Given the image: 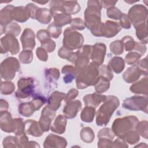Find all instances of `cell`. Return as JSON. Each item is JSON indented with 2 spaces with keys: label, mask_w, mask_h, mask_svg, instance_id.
Segmentation results:
<instances>
[{
  "label": "cell",
  "mask_w": 148,
  "mask_h": 148,
  "mask_svg": "<svg viewBox=\"0 0 148 148\" xmlns=\"http://www.w3.org/2000/svg\"><path fill=\"white\" fill-rule=\"evenodd\" d=\"M97 66L95 63L92 62L86 68L77 70L76 85L78 88H85L87 86L95 84L99 74Z\"/></svg>",
  "instance_id": "obj_1"
},
{
  "label": "cell",
  "mask_w": 148,
  "mask_h": 148,
  "mask_svg": "<svg viewBox=\"0 0 148 148\" xmlns=\"http://www.w3.org/2000/svg\"><path fill=\"white\" fill-rule=\"evenodd\" d=\"M119 104V100L116 97L107 96V99L103 102V105L97 112L96 123L97 125L100 126L108 124L113 113L118 108Z\"/></svg>",
  "instance_id": "obj_2"
},
{
  "label": "cell",
  "mask_w": 148,
  "mask_h": 148,
  "mask_svg": "<svg viewBox=\"0 0 148 148\" xmlns=\"http://www.w3.org/2000/svg\"><path fill=\"white\" fill-rule=\"evenodd\" d=\"M101 6L99 1H89L84 13L85 25L90 30L96 28L101 23Z\"/></svg>",
  "instance_id": "obj_3"
},
{
  "label": "cell",
  "mask_w": 148,
  "mask_h": 148,
  "mask_svg": "<svg viewBox=\"0 0 148 148\" xmlns=\"http://www.w3.org/2000/svg\"><path fill=\"white\" fill-rule=\"evenodd\" d=\"M138 123V120L133 116L117 119L113 123L112 130L114 134L123 138L127 133L136 127Z\"/></svg>",
  "instance_id": "obj_4"
},
{
  "label": "cell",
  "mask_w": 148,
  "mask_h": 148,
  "mask_svg": "<svg viewBox=\"0 0 148 148\" xmlns=\"http://www.w3.org/2000/svg\"><path fill=\"white\" fill-rule=\"evenodd\" d=\"M64 47L68 50H72L80 48L84 39L82 34L75 31L72 27H68L64 33Z\"/></svg>",
  "instance_id": "obj_5"
},
{
  "label": "cell",
  "mask_w": 148,
  "mask_h": 148,
  "mask_svg": "<svg viewBox=\"0 0 148 148\" xmlns=\"http://www.w3.org/2000/svg\"><path fill=\"white\" fill-rule=\"evenodd\" d=\"M20 69V64L16 58L9 57L1 63V75L6 80H12L16 72Z\"/></svg>",
  "instance_id": "obj_6"
},
{
  "label": "cell",
  "mask_w": 148,
  "mask_h": 148,
  "mask_svg": "<svg viewBox=\"0 0 148 148\" xmlns=\"http://www.w3.org/2000/svg\"><path fill=\"white\" fill-rule=\"evenodd\" d=\"M128 18L136 28L138 25L146 23L147 19V9L142 5H135L128 12Z\"/></svg>",
  "instance_id": "obj_7"
},
{
  "label": "cell",
  "mask_w": 148,
  "mask_h": 148,
  "mask_svg": "<svg viewBox=\"0 0 148 148\" xmlns=\"http://www.w3.org/2000/svg\"><path fill=\"white\" fill-rule=\"evenodd\" d=\"M17 86L18 90L16 95L21 99L29 97L32 94L35 87L32 78H21L17 82Z\"/></svg>",
  "instance_id": "obj_8"
},
{
  "label": "cell",
  "mask_w": 148,
  "mask_h": 148,
  "mask_svg": "<svg viewBox=\"0 0 148 148\" xmlns=\"http://www.w3.org/2000/svg\"><path fill=\"white\" fill-rule=\"evenodd\" d=\"M1 53L9 51L12 54H17L20 50L19 43L14 35L6 34L1 39Z\"/></svg>",
  "instance_id": "obj_9"
},
{
  "label": "cell",
  "mask_w": 148,
  "mask_h": 148,
  "mask_svg": "<svg viewBox=\"0 0 148 148\" xmlns=\"http://www.w3.org/2000/svg\"><path fill=\"white\" fill-rule=\"evenodd\" d=\"M123 106L125 109L131 110H144V109H145L146 112H147V98L135 96L130 98H127L124 101Z\"/></svg>",
  "instance_id": "obj_10"
},
{
  "label": "cell",
  "mask_w": 148,
  "mask_h": 148,
  "mask_svg": "<svg viewBox=\"0 0 148 148\" xmlns=\"http://www.w3.org/2000/svg\"><path fill=\"white\" fill-rule=\"evenodd\" d=\"M56 113V110L51 109L47 106L43 108L39 120V125L43 132L49 130L50 123L54 117Z\"/></svg>",
  "instance_id": "obj_11"
},
{
  "label": "cell",
  "mask_w": 148,
  "mask_h": 148,
  "mask_svg": "<svg viewBox=\"0 0 148 148\" xmlns=\"http://www.w3.org/2000/svg\"><path fill=\"white\" fill-rule=\"evenodd\" d=\"M106 52V46L103 43H97L92 46L91 58L93 62L97 65H100L103 62Z\"/></svg>",
  "instance_id": "obj_12"
},
{
  "label": "cell",
  "mask_w": 148,
  "mask_h": 148,
  "mask_svg": "<svg viewBox=\"0 0 148 148\" xmlns=\"http://www.w3.org/2000/svg\"><path fill=\"white\" fill-rule=\"evenodd\" d=\"M21 41L24 49H33L35 46V35L31 29L26 28L21 36Z\"/></svg>",
  "instance_id": "obj_13"
},
{
  "label": "cell",
  "mask_w": 148,
  "mask_h": 148,
  "mask_svg": "<svg viewBox=\"0 0 148 148\" xmlns=\"http://www.w3.org/2000/svg\"><path fill=\"white\" fill-rule=\"evenodd\" d=\"M67 142L66 140L61 136L50 134L46 138L44 142L45 147H64Z\"/></svg>",
  "instance_id": "obj_14"
},
{
  "label": "cell",
  "mask_w": 148,
  "mask_h": 148,
  "mask_svg": "<svg viewBox=\"0 0 148 148\" xmlns=\"http://www.w3.org/2000/svg\"><path fill=\"white\" fill-rule=\"evenodd\" d=\"M24 132L34 136H40L43 134L39 124L34 120H28L24 122Z\"/></svg>",
  "instance_id": "obj_15"
},
{
  "label": "cell",
  "mask_w": 148,
  "mask_h": 148,
  "mask_svg": "<svg viewBox=\"0 0 148 148\" xmlns=\"http://www.w3.org/2000/svg\"><path fill=\"white\" fill-rule=\"evenodd\" d=\"M81 107L82 103L79 100L68 102L64 108V113L66 118H74L76 117L77 113L80 109Z\"/></svg>",
  "instance_id": "obj_16"
},
{
  "label": "cell",
  "mask_w": 148,
  "mask_h": 148,
  "mask_svg": "<svg viewBox=\"0 0 148 148\" xmlns=\"http://www.w3.org/2000/svg\"><path fill=\"white\" fill-rule=\"evenodd\" d=\"M121 30V27L117 23L107 21L103 24V36L112 38Z\"/></svg>",
  "instance_id": "obj_17"
},
{
  "label": "cell",
  "mask_w": 148,
  "mask_h": 148,
  "mask_svg": "<svg viewBox=\"0 0 148 148\" xmlns=\"http://www.w3.org/2000/svg\"><path fill=\"white\" fill-rule=\"evenodd\" d=\"M107 99V96L100 95L99 94L94 93L92 94H88L84 96L83 101L86 105L97 108L101 102H105Z\"/></svg>",
  "instance_id": "obj_18"
},
{
  "label": "cell",
  "mask_w": 148,
  "mask_h": 148,
  "mask_svg": "<svg viewBox=\"0 0 148 148\" xmlns=\"http://www.w3.org/2000/svg\"><path fill=\"white\" fill-rule=\"evenodd\" d=\"M0 125L3 131L6 132H13V119L10 113L7 111L1 112Z\"/></svg>",
  "instance_id": "obj_19"
},
{
  "label": "cell",
  "mask_w": 148,
  "mask_h": 148,
  "mask_svg": "<svg viewBox=\"0 0 148 148\" xmlns=\"http://www.w3.org/2000/svg\"><path fill=\"white\" fill-rule=\"evenodd\" d=\"M65 94L61 92H53L48 100L47 106L53 110H56L61 105V101L65 98Z\"/></svg>",
  "instance_id": "obj_20"
},
{
  "label": "cell",
  "mask_w": 148,
  "mask_h": 148,
  "mask_svg": "<svg viewBox=\"0 0 148 148\" xmlns=\"http://www.w3.org/2000/svg\"><path fill=\"white\" fill-rule=\"evenodd\" d=\"M14 6L12 5H7L3 8L0 12V23L1 25L5 26L10 24L13 18V10Z\"/></svg>",
  "instance_id": "obj_21"
},
{
  "label": "cell",
  "mask_w": 148,
  "mask_h": 148,
  "mask_svg": "<svg viewBox=\"0 0 148 148\" xmlns=\"http://www.w3.org/2000/svg\"><path fill=\"white\" fill-rule=\"evenodd\" d=\"M29 16V12L26 8L22 6L14 7L13 10V18L17 21L25 22Z\"/></svg>",
  "instance_id": "obj_22"
},
{
  "label": "cell",
  "mask_w": 148,
  "mask_h": 148,
  "mask_svg": "<svg viewBox=\"0 0 148 148\" xmlns=\"http://www.w3.org/2000/svg\"><path fill=\"white\" fill-rule=\"evenodd\" d=\"M66 124V117L62 115H58L54 121V124L51 126V130L57 134H62L65 131Z\"/></svg>",
  "instance_id": "obj_23"
},
{
  "label": "cell",
  "mask_w": 148,
  "mask_h": 148,
  "mask_svg": "<svg viewBox=\"0 0 148 148\" xmlns=\"http://www.w3.org/2000/svg\"><path fill=\"white\" fill-rule=\"evenodd\" d=\"M141 73V72L137 67L131 66L126 70L123 76L124 80L127 82L132 83L140 77Z\"/></svg>",
  "instance_id": "obj_24"
},
{
  "label": "cell",
  "mask_w": 148,
  "mask_h": 148,
  "mask_svg": "<svg viewBox=\"0 0 148 148\" xmlns=\"http://www.w3.org/2000/svg\"><path fill=\"white\" fill-rule=\"evenodd\" d=\"M80 6L77 1H64L62 12L68 15L75 14L79 12Z\"/></svg>",
  "instance_id": "obj_25"
},
{
  "label": "cell",
  "mask_w": 148,
  "mask_h": 148,
  "mask_svg": "<svg viewBox=\"0 0 148 148\" xmlns=\"http://www.w3.org/2000/svg\"><path fill=\"white\" fill-rule=\"evenodd\" d=\"M52 15L50 10L45 8H38L36 13L35 19L42 24H47L51 20Z\"/></svg>",
  "instance_id": "obj_26"
},
{
  "label": "cell",
  "mask_w": 148,
  "mask_h": 148,
  "mask_svg": "<svg viewBox=\"0 0 148 148\" xmlns=\"http://www.w3.org/2000/svg\"><path fill=\"white\" fill-rule=\"evenodd\" d=\"M54 16V24L58 27H61L63 25L71 23L72 18L70 15L64 13H55Z\"/></svg>",
  "instance_id": "obj_27"
},
{
  "label": "cell",
  "mask_w": 148,
  "mask_h": 148,
  "mask_svg": "<svg viewBox=\"0 0 148 148\" xmlns=\"http://www.w3.org/2000/svg\"><path fill=\"white\" fill-rule=\"evenodd\" d=\"M109 66L116 73H119L123 71L124 68V62L122 58L114 57L109 62Z\"/></svg>",
  "instance_id": "obj_28"
},
{
  "label": "cell",
  "mask_w": 148,
  "mask_h": 148,
  "mask_svg": "<svg viewBox=\"0 0 148 148\" xmlns=\"http://www.w3.org/2000/svg\"><path fill=\"white\" fill-rule=\"evenodd\" d=\"M62 73L65 75L64 77V81L66 83L71 82L77 75V69L72 66L66 65L62 69Z\"/></svg>",
  "instance_id": "obj_29"
},
{
  "label": "cell",
  "mask_w": 148,
  "mask_h": 148,
  "mask_svg": "<svg viewBox=\"0 0 148 148\" xmlns=\"http://www.w3.org/2000/svg\"><path fill=\"white\" fill-rule=\"evenodd\" d=\"M109 81L104 77L101 76L98 77L97 82L94 84L95 91L98 93H102L107 91L110 86Z\"/></svg>",
  "instance_id": "obj_30"
},
{
  "label": "cell",
  "mask_w": 148,
  "mask_h": 148,
  "mask_svg": "<svg viewBox=\"0 0 148 148\" xmlns=\"http://www.w3.org/2000/svg\"><path fill=\"white\" fill-rule=\"evenodd\" d=\"M130 90L134 93L147 94V77L142 79L139 82L133 84L130 87Z\"/></svg>",
  "instance_id": "obj_31"
},
{
  "label": "cell",
  "mask_w": 148,
  "mask_h": 148,
  "mask_svg": "<svg viewBox=\"0 0 148 148\" xmlns=\"http://www.w3.org/2000/svg\"><path fill=\"white\" fill-rule=\"evenodd\" d=\"M95 114V108L91 106H86L81 113V119L83 121L90 123L93 121Z\"/></svg>",
  "instance_id": "obj_32"
},
{
  "label": "cell",
  "mask_w": 148,
  "mask_h": 148,
  "mask_svg": "<svg viewBox=\"0 0 148 148\" xmlns=\"http://www.w3.org/2000/svg\"><path fill=\"white\" fill-rule=\"evenodd\" d=\"M35 108L33 106L31 102H25L20 104L19 107V112L21 114L25 116H31L35 111Z\"/></svg>",
  "instance_id": "obj_33"
},
{
  "label": "cell",
  "mask_w": 148,
  "mask_h": 148,
  "mask_svg": "<svg viewBox=\"0 0 148 148\" xmlns=\"http://www.w3.org/2000/svg\"><path fill=\"white\" fill-rule=\"evenodd\" d=\"M24 123L20 118L13 119V132L16 135H21L24 134Z\"/></svg>",
  "instance_id": "obj_34"
},
{
  "label": "cell",
  "mask_w": 148,
  "mask_h": 148,
  "mask_svg": "<svg viewBox=\"0 0 148 148\" xmlns=\"http://www.w3.org/2000/svg\"><path fill=\"white\" fill-rule=\"evenodd\" d=\"M80 138L83 141L87 143H91L94 140V133L90 128L85 127L81 130Z\"/></svg>",
  "instance_id": "obj_35"
},
{
  "label": "cell",
  "mask_w": 148,
  "mask_h": 148,
  "mask_svg": "<svg viewBox=\"0 0 148 148\" xmlns=\"http://www.w3.org/2000/svg\"><path fill=\"white\" fill-rule=\"evenodd\" d=\"M6 34H10L12 35L17 36L21 32V28L18 24L16 23H11L8 25H6L4 28V32Z\"/></svg>",
  "instance_id": "obj_36"
},
{
  "label": "cell",
  "mask_w": 148,
  "mask_h": 148,
  "mask_svg": "<svg viewBox=\"0 0 148 148\" xmlns=\"http://www.w3.org/2000/svg\"><path fill=\"white\" fill-rule=\"evenodd\" d=\"M123 44L120 40L114 41L110 45V50L115 55H119L123 52Z\"/></svg>",
  "instance_id": "obj_37"
},
{
  "label": "cell",
  "mask_w": 148,
  "mask_h": 148,
  "mask_svg": "<svg viewBox=\"0 0 148 148\" xmlns=\"http://www.w3.org/2000/svg\"><path fill=\"white\" fill-rule=\"evenodd\" d=\"M14 90V85L13 83L10 82H2L1 85V94L4 95H8L12 94Z\"/></svg>",
  "instance_id": "obj_38"
},
{
  "label": "cell",
  "mask_w": 148,
  "mask_h": 148,
  "mask_svg": "<svg viewBox=\"0 0 148 148\" xmlns=\"http://www.w3.org/2000/svg\"><path fill=\"white\" fill-rule=\"evenodd\" d=\"M3 146L4 147H19L18 139L14 136H8L3 140Z\"/></svg>",
  "instance_id": "obj_39"
},
{
  "label": "cell",
  "mask_w": 148,
  "mask_h": 148,
  "mask_svg": "<svg viewBox=\"0 0 148 148\" xmlns=\"http://www.w3.org/2000/svg\"><path fill=\"white\" fill-rule=\"evenodd\" d=\"M123 138L125 139L129 143L132 145L139 140V135L137 132L132 130L127 133Z\"/></svg>",
  "instance_id": "obj_40"
},
{
  "label": "cell",
  "mask_w": 148,
  "mask_h": 148,
  "mask_svg": "<svg viewBox=\"0 0 148 148\" xmlns=\"http://www.w3.org/2000/svg\"><path fill=\"white\" fill-rule=\"evenodd\" d=\"M33 54L31 50H24L19 55V59L23 64H28L32 61Z\"/></svg>",
  "instance_id": "obj_41"
},
{
  "label": "cell",
  "mask_w": 148,
  "mask_h": 148,
  "mask_svg": "<svg viewBox=\"0 0 148 148\" xmlns=\"http://www.w3.org/2000/svg\"><path fill=\"white\" fill-rule=\"evenodd\" d=\"M47 31L50 35L54 38H57L61 34L62 29L61 27L56 25L53 23L48 26Z\"/></svg>",
  "instance_id": "obj_42"
},
{
  "label": "cell",
  "mask_w": 148,
  "mask_h": 148,
  "mask_svg": "<svg viewBox=\"0 0 148 148\" xmlns=\"http://www.w3.org/2000/svg\"><path fill=\"white\" fill-rule=\"evenodd\" d=\"M99 73L100 74L101 76L104 77L108 79L109 80H112L113 76L110 68L109 66H106L105 65H102L99 68Z\"/></svg>",
  "instance_id": "obj_43"
},
{
  "label": "cell",
  "mask_w": 148,
  "mask_h": 148,
  "mask_svg": "<svg viewBox=\"0 0 148 148\" xmlns=\"http://www.w3.org/2000/svg\"><path fill=\"white\" fill-rule=\"evenodd\" d=\"M121 42L123 44V46H124L126 51H131L134 49L135 42L131 36H124L122 39Z\"/></svg>",
  "instance_id": "obj_44"
},
{
  "label": "cell",
  "mask_w": 148,
  "mask_h": 148,
  "mask_svg": "<svg viewBox=\"0 0 148 148\" xmlns=\"http://www.w3.org/2000/svg\"><path fill=\"white\" fill-rule=\"evenodd\" d=\"M107 15L111 18L118 20L120 19L122 13L117 8L114 7H110L107 10Z\"/></svg>",
  "instance_id": "obj_45"
},
{
  "label": "cell",
  "mask_w": 148,
  "mask_h": 148,
  "mask_svg": "<svg viewBox=\"0 0 148 148\" xmlns=\"http://www.w3.org/2000/svg\"><path fill=\"white\" fill-rule=\"evenodd\" d=\"M98 138H105L113 140L114 137V135L110 129L103 128L98 132Z\"/></svg>",
  "instance_id": "obj_46"
},
{
  "label": "cell",
  "mask_w": 148,
  "mask_h": 148,
  "mask_svg": "<svg viewBox=\"0 0 148 148\" xmlns=\"http://www.w3.org/2000/svg\"><path fill=\"white\" fill-rule=\"evenodd\" d=\"M73 53L72 50H68L64 47H61L59 51H58V56L62 58H66L69 61H71L73 56Z\"/></svg>",
  "instance_id": "obj_47"
},
{
  "label": "cell",
  "mask_w": 148,
  "mask_h": 148,
  "mask_svg": "<svg viewBox=\"0 0 148 148\" xmlns=\"http://www.w3.org/2000/svg\"><path fill=\"white\" fill-rule=\"evenodd\" d=\"M46 101V100L44 97L37 95L34 98V99L31 101V103L34 107L35 110H36L39 109L45 103Z\"/></svg>",
  "instance_id": "obj_48"
},
{
  "label": "cell",
  "mask_w": 148,
  "mask_h": 148,
  "mask_svg": "<svg viewBox=\"0 0 148 148\" xmlns=\"http://www.w3.org/2000/svg\"><path fill=\"white\" fill-rule=\"evenodd\" d=\"M142 55L138 53L131 52L128 53L125 57V61L128 64H133L136 62Z\"/></svg>",
  "instance_id": "obj_49"
},
{
  "label": "cell",
  "mask_w": 148,
  "mask_h": 148,
  "mask_svg": "<svg viewBox=\"0 0 148 148\" xmlns=\"http://www.w3.org/2000/svg\"><path fill=\"white\" fill-rule=\"evenodd\" d=\"M36 36H37V38L39 39L41 44L44 43L50 39V35L49 32L45 29L39 30Z\"/></svg>",
  "instance_id": "obj_50"
},
{
  "label": "cell",
  "mask_w": 148,
  "mask_h": 148,
  "mask_svg": "<svg viewBox=\"0 0 148 148\" xmlns=\"http://www.w3.org/2000/svg\"><path fill=\"white\" fill-rule=\"evenodd\" d=\"M71 24L73 29L83 30L85 28V23L80 18H75L72 20Z\"/></svg>",
  "instance_id": "obj_51"
},
{
  "label": "cell",
  "mask_w": 148,
  "mask_h": 148,
  "mask_svg": "<svg viewBox=\"0 0 148 148\" xmlns=\"http://www.w3.org/2000/svg\"><path fill=\"white\" fill-rule=\"evenodd\" d=\"M120 27H123L124 28H126V29L130 28V27H131L130 21L127 15L122 13L121 17L120 18Z\"/></svg>",
  "instance_id": "obj_52"
},
{
  "label": "cell",
  "mask_w": 148,
  "mask_h": 148,
  "mask_svg": "<svg viewBox=\"0 0 148 148\" xmlns=\"http://www.w3.org/2000/svg\"><path fill=\"white\" fill-rule=\"evenodd\" d=\"M41 46L45 48L48 52H52L56 47V43L50 39L46 42L41 44Z\"/></svg>",
  "instance_id": "obj_53"
},
{
  "label": "cell",
  "mask_w": 148,
  "mask_h": 148,
  "mask_svg": "<svg viewBox=\"0 0 148 148\" xmlns=\"http://www.w3.org/2000/svg\"><path fill=\"white\" fill-rule=\"evenodd\" d=\"M36 54L39 60H40V61H47V54L46 51L45 49H43L41 47H38L36 49Z\"/></svg>",
  "instance_id": "obj_54"
},
{
  "label": "cell",
  "mask_w": 148,
  "mask_h": 148,
  "mask_svg": "<svg viewBox=\"0 0 148 148\" xmlns=\"http://www.w3.org/2000/svg\"><path fill=\"white\" fill-rule=\"evenodd\" d=\"M78 94V91L76 89H71V90H69L68 92V94H66V95L65 97V101L67 103L68 102L71 101L72 100H73V99H75L76 96Z\"/></svg>",
  "instance_id": "obj_55"
},
{
  "label": "cell",
  "mask_w": 148,
  "mask_h": 148,
  "mask_svg": "<svg viewBox=\"0 0 148 148\" xmlns=\"http://www.w3.org/2000/svg\"><path fill=\"white\" fill-rule=\"evenodd\" d=\"M46 72L47 76H49V79L50 78H54V79H58L59 77V71L56 69V68H50V69H47Z\"/></svg>",
  "instance_id": "obj_56"
},
{
  "label": "cell",
  "mask_w": 148,
  "mask_h": 148,
  "mask_svg": "<svg viewBox=\"0 0 148 148\" xmlns=\"http://www.w3.org/2000/svg\"><path fill=\"white\" fill-rule=\"evenodd\" d=\"M112 147H127L128 146L125 144V142L123 138H117L113 143L112 145Z\"/></svg>",
  "instance_id": "obj_57"
},
{
  "label": "cell",
  "mask_w": 148,
  "mask_h": 148,
  "mask_svg": "<svg viewBox=\"0 0 148 148\" xmlns=\"http://www.w3.org/2000/svg\"><path fill=\"white\" fill-rule=\"evenodd\" d=\"M99 2L100 3V5L102 7H103L105 8H110L112 7L113 6H114L115 5V3H116L117 1H99Z\"/></svg>",
  "instance_id": "obj_58"
},
{
  "label": "cell",
  "mask_w": 148,
  "mask_h": 148,
  "mask_svg": "<svg viewBox=\"0 0 148 148\" xmlns=\"http://www.w3.org/2000/svg\"><path fill=\"white\" fill-rule=\"evenodd\" d=\"M8 109V102L6 101H5L4 99H1V106H0L1 112L7 111Z\"/></svg>",
  "instance_id": "obj_59"
},
{
  "label": "cell",
  "mask_w": 148,
  "mask_h": 148,
  "mask_svg": "<svg viewBox=\"0 0 148 148\" xmlns=\"http://www.w3.org/2000/svg\"><path fill=\"white\" fill-rule=\"evenodd\" d=\"M35 2L36 3H41V4H45L47 2V1H45V2H38V1H36Z\"/></svg>",
  "instance_id": "obj_60"
}]
</instances>
